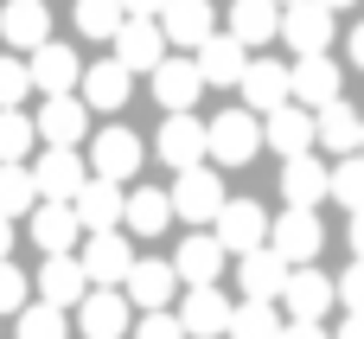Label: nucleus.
<instances>
[{
  "instance_id": "obj_32",
  "label": "nucleus",
  "mask_w": 364,
  "mask_h": 339,
  "mask_svg": "<svg viewBox=\"0 0 364 339\" xmlns=\"http://www.w3.org/2000/svg\"><path fill=\"white\" fill-rule=\"evenodd\" d=\"M173 218H179V212H173V192H154V186H134V192H128V212H122V224H128V231L160 237Z\"/></svg>"
},
{
  "instance_id": "obj_20",
  "label": "nucleus",
  "mask_w": 364,
  "mask_h": 339,
  "mask_svg": "<svg viewBox=\"0 0 364 339\" xmlns=\"http://www.w3.org/2000/svg\"><path fill=\"white\" fill-rule=\"evenodd\" d=\"M70 205H77L83 231H122V212H128V192H122V179H102V173H96V179H90V186H83V192L70 199Z\"/></svg>"
},
{
  "instance_id": "obj_51",
  "label": "nucleus",
  "mask_w": 364,
  "mask_h": 339,
  "mask_svg": "<svg viewBox=\"0 0 364 339\" xmlns=\"http://www.w3.org/2000/svg\"><path fill=\"white\" fill-rule=\"evenodd\" d=\"M282 6H294V0H282Z\"/></svg>"
},
{
  "instance_id": "obj_23",
  "label": "nucleus",
  "mask_w": 364,
  "mask_h": 339,
  "mask_svg": "<svg viewBox=\"0 0 364 339\" xmlns=\"http://www.w3.org/2000/svg\"><path fill=\"white\" fill-rule=\"evenodd\" d=\"M192 58H198L205 83H243V71H250V45H243L237 32H211Z\"/></svg>"
},
{
  "instance_id": "obj_38",
  "label": "nucleus",
  "mask_w": 364,
  "mask_h": 339,
  "mask_svg": "<svg viewBox=\"0 0 364 339\" xmlns=\"http://www.w3.org/2000/svg\"><path fill=\"white\" fill-rule=\"evenodd\" d=\"M32 141H38V122L19 109H0V160H26Z\"/></svg>"
},
{
  "instance_id": "obj_10",
  "label": "nucleus",
  "mask_w": 364,
  "mask_h": 339,
  "mask_svg": "<svg viewBox=\"0 0 364 339\" xmlns=\"http://www.w3.org/2000/svg\"><path fill=\"white\" fill-rule=\"evenodd\" d=\"M179 320H186V333H192V339H230L237 308L224 301V288H218V282H198V288H186Z\"/></svg>"
},
{
  "instance_id": "obj_52",
  "label": "nucleus",
  "mask_w": 364,
  "mask_h": 339,
  "mask_svg": "<svg viewBox=\"0 0 364 339\" xmlns=\"http://www.w3.org/2000/svg\"><path fill=\"white\" fill-rule=\"evenodd\" d=\"M358 154H364V147H358Z\"/></svg>"
},
{
  "instance_id": "obj_42",
  "label": "nucleus",
  "mask_w": 364,
  "mask_h": 339,
  "mask_svg": "<svg viewBox=\"0 0 364 339\" xmlns=\"http://www.w3.org/2000/svg\"><path fill=\"white\" fill-rule=\"evenodd\" d=\"M134 339H186V320H179V314H166V308H147V314H141V327H134Z\"/></svg>"
},
{
  "instance_id": "obj_22",
  "label": "nucleus",
  "mask_w": 364,
  "mask_h": 339,
  "mask_svg": "<svg viewBox=\"0 0 364 339\" xmlns=\"http://www.w3.org/2000/svg\"><path fill=\"white\" fill-rule=\"evenodd\" d=\"M160 26H166V38H173L179 51H198V45L218 32V13H211V0H166V6H160Z\"/></svg>"
},
{
  "instance_id": "obj_9",
  "label": "nucleus",
  "mask_w": 364,
  "mask_h": 339,
  "mask_svg": "<svg viewBox=\"0 0 364 339\" xmlns=\"http://www.w3.org/2000/svg\"><path fill=\"white\" fill-rule=\"evenodd\" d=\"M77 256H83V269H90V288H122L128 269H134V250H128L122 231H90Z\"/></svg>"
},
{
  "instance_id": "obj_43",
  "label": "nucleus",
  "mask_w": 364,
  "mask_h": 339,
  "mask_svg": "<svg viewBox=\"0 0 364 339\" xmlns=\"http://www.w3.org/2000/svg\"><path fill=\"white\" fill-rule=\"evenodd\" d=\"M339 308H346V314H364V256L339 276Z\"/></svg>"
},
{
  "instance_id": "obj_14",
  "label": "nucleus",
  "mask_w": 364,
  "mask_h": 339,
  "mask_svg": "<svg viewBox=\"0 0 364 339\" xmlns=\"http://www.w3.org/2000/svg\"><path fill=\"white\" fill-rule=\"evenodd\" d=\"M282 38L294 45V58L326 51V45H333V6H326V0H294V6H282Z\"/></svg>"
},
{
  "instance_id": "obj_29",
  "label": "nucleus",
  "mask_w": 364,
  "mask_h": 339,
  "mask_svg": "<svg viewBox=\"0 0 364 339\" xmlns=\"http://www.w3.org/2000/svg\"><path fill=\"white\" fill-rule=\"evenodd\" d=\"M45 32H51L45 0H6V6H0V38H6V45L38 51V45H45Z\"/></svg>"
},
{
  "instance_id": "obj_46",
  "label": "nucleus",
  "mask_w": 364,
  "mask_h": 339,
  "mask_svg": "<svg viewBox=\"0 0 364 339\" xmlns=\"http://www.w3.org/2000/svg\"><path fill=\"white\" fill-rule=\"evenodd\" d=\"M333 339H364V314H346V327H339Z\"/></svg>"
},
{
  "instance_id": "obj_4",
  "label": "nucleus",
  "mask_w": 364,
  "mask_h": 339,
  "mask_svg": "<svg viewBox=\"0 0 364 339\" xmlns=\"http://www.w3.org/2000/svg\"><path fill=\"white\" fill-rule=\"evenodd\" d=\"M269 244L301 269V263H320V250H326V224H320L314 205H288V212L269 224Z\"/></svg>"
},
{
  "instance_id": "obj_33",
  "label": "nucleus",
  "mask_w": 364,
  "mask_h": 339,
  "mask_svg": "<svg viewBox=\"0 0 364 339\" xmlns=\"http://www.w3.org/2000/svg\"><path fill=\"white\" fill-rule=\"evenodd\" d=\"M230 32H237L243 45L282 38V0H237V6H230Z\"/></svg>"
},
{
  "instance_id": "obj_19",
  "label": "nucleus",
  "mask_w": 364,
  "mask_h": 339,
  "mask_svg": "<svg viewBox=\"0 0 364 339\" xmlns=\"http://www.w3.org/2000/svg\"><path fill=\"white\" fill-rule=\"evenodd\" d=\"M83 128H90V103H83L77 90L45 96V109H38V135H45L51 147H77V141H83Z\"/></svg>"
},
{
  "instance_id": "obj_37",
  "label": "nucleus",
  "mask_w": 364,
  "mask_h": 339,
  "mask_svg": "<svg viewBox=\"0 0 364 339\" xmlns=\"http://www.w3.org/2000/svg\"><path fill=\"white\" fill-rule=\"evenodd\" d=\"M13 320H19V339H64V308L58 301H26Z\"/></svg>"
},
{
  "instance_id": "obj_17",
  "label": "nucleus",
  "mask_w": 364,
  "mask_h": 339,
  "mask_svg": "<svg viewBox=\"0 0 364 339\" xmlns=\"http://www.w3.org/2000/svg\"><path fill=\"white\" fill-rule=\"evenodd\" d=\"M282 199L320 212V199H333V167H326L320 154H294V160H282Z\"/></svg>"
},
{
  "instance_id": "obj_11",
  "label": "nucleus",
  "mask_w": 364,
  "mask_h": 339,
  "mask_svg": "<svg viewBox=\"0 0 364 339\" xmlns=\"http://www.w3.org/2000/svg\"><path fill=\"white\" fill-rule=\"evenodd\" d=\"M166 26L154 19V13H128L122 19V32H115V58L128 64V71H154L160 58H166Z\"/></svg>"
},
{
  "instance_id": "obj_34",
  "label": "nucleus",
  "mask_w": 364,
  "mask_h": 339,
  "mask_svg": "<svg viewBox=\"0 0 364 339\" xmlns=\"http://www.w3.org/2000/svg\"><path fill=\"white\" fill-rule=\"evenodd\" d=\"M38 199H45V192H38V173H32L26 160H0V212H6V218H32Z\"/></svg>"
},
{
  "instance_id": "obj_41",
  "label": "nucleus",
  "mask_w": 364,
  "mask_h": 339,
  "mask_svg": "<svg viewBox=\"0 0 364 339\" xmlns=\"http://www.w3.org/2000/svg\"><path fill=\"white\" fill-rule=\"evenodd\" d=\"M26 301H32V276H26V269H13V263L0 256V314H19Z\"/></svg>"
},
{
  "instance_id": "obj_31",
  "label": "nucleus",
  "mask_w": 364,
  "mask_h": 339,
  "mask_svg": "<svg viewBox=\"0 0 364 339\" xmlns=\"http://www.w3.org/2000/svg\"><path fill=\"white\" fill-rule=\"evenodd\" d=\"M128 77H134V71H128L122 58H96V64L83 71V103H90V109H122V103H128Z\"/></svg>"
},
{
  "instance_id": "obj_35",
  "label": "nucleus",
  "mask_w": 364,
  "mask_h": 339,
  "mask_svg": "<svg viewBox=\"0 0 364 339\" xmlns=\"http://www.w3.org/2000/svg\"><path fill=\"white\" fill-rule=\"evenodd\" d=\"M282 333H288V308L243 295V308H237V320H230V339H282Z\"/></svg>"
},
{
  "instance_id": "obj_12",
  "label": "nucleus",
  "mask_w": 364,
  "mask_h": 339,
  "mask_svg": "<svg viewBox=\"0 0 364 339\" xmlns=\"http://www.w3.org/2000/svg\"><path fill=\"white\" fill-rule=\"evenodd\" d=\"M77 237H83V218H77L70 199H38V205H32V244H38L45 256L77 250Z\"/></svg>"
},
{
  "instance_id": "obj_44",
  "label": "nucleus",
  "mask_w": 364,
  "mask_h": 339,
  "mask_svg": "<svg viewBox=\"0 0 364 339\" xmlns=\"http://www.w3.org/2000/svg\"><path fill=\"white\" fill-rule=\"evenodd\" d=\"M282 339H333V333H326V320H288Z\"/></svg>"
},
{
  "instance_id": "obj_27",
  "label": "nucleus",
  "mask_w": 364,
  "mask_h": 339,
  "mask_svg": "<svg viewBox=\"0 0 364 339\" xmlns=\"http://www.w3.org/2000/svg\"><path fill=\"white\" fill-rule=\"evenodd\" d=\"M32 173H38V192H45V199H77V192L90 186V173H83L77 147H45Z\"/></svg>"
},
{
  "instance_id": "obj_30",
  "label": "nucleus",
  "mask_w": 364,
  "mask_h": 339,
  "mask_svg": "<svg viewBox=\"0 0 364 339\" xmlns=\"http://www.w3.org/2000/svg\"><path fill=\"white\" fill-rule=\"evenodd\" d=\"M320 147H326V154H339V160L364 147V115L352 109V103H346V96L320 109Z\"/></svg>"
},
{
  "instance_id": "obj_36",
  "label": "nucleus",
  "mask_w": 364,
  "mask_h": 339,
  "mask_svg": "<svg viewBox=\"0 0 364 339\" xmlns=\"http://www.w3.org/2000/svg\"><path fill=\"white\" fill-rule=\"evenodd\" d=\"M70 19H77V32H90V38H115L122 19H128V6H122V0H77Z\"/></svg>"
},
{
  "instance_id": "obj_15",
  "label": "nucleus",
  "mask_w": 364,
  "mask_h": 339,
  "mask_svg": "<svg viewBox=\"0 0 364 339\" xmlns=\"http://www.w3.org/2000/svg\"><path fill=\"white\" fill-rule=\"evenodd\" d=\"M154 96H160V109L173 115V109H192L198 103V90H205V71H198V58L186 51V58H160L154 71Z\"/></svg>"
},
{
  "instance_id": "obj_13",
  "label": "nucleus",
  "mask_w": 364,
  "mask_h": 339,
  "mask_svg": "<svg viewBox=\"0 0 364 339\" xmlns=\"http://www.w3.org/2000/svg\"><path fill=\"white\" fill-rule=\"evenodd\" d=\"M288 276H294V263H288L275 244H262V250L237 256V282H243V295H250V301H282Z\"/></svg>"
},
{
  "instance_id": "obj_28",
  "label": "nucleus",
  "mask_w": 364,
  "mask_h": 339,
  "mask_svg": "<svg viewBox=\"0 0 364 339\" xmlns=\"http://www.w3.org/2000/svg\"><path fill=\"white\" fill-rule=\"evenodd\" d=\"M179 282H186V276H179L173 263H134L122 288H128V301H134V308L147 314V308H166V301L179 295Z\"/></svg>"
},
{
  "instance_id": "obj_6",
  "label": "nucleus",
  "mask_w": 364,
  "mask_h": 339,
  "mask_svg": "<svg viewBox=\"0 0 364 339\" xmlns=\"http://www.w3.org/2000/svg\"><path fill=\"white\" fill-rule=\"evenodd\" d=\"M77 327H83V339H128V327H134L128 288H90L77 301Z\"/></svg>"
},
{
  "instance_id": "obj_45",
  "label": "nucleus",
  "mask_w": 364,
  "mask_h": 339,
  "mask_svg": "<svg viewBox=\"0 0 364 339\" xmlns=\"http://www.w3.org/2000/svg\"><path fill=\"white\" fill-rule=\"evenodd\" d=\"M346 237H352V256H364V212H352V224H346Z\"/></svg>"
},
{
  "instance_id": "obj_21",
  "label": "nucleus",
  "mask_w": 364,
  "mask_h": 339,
  "mask_svg": "<svg viewBox=\"0 0 364 339\" xmlns=\"http://www.w3.org/2000/svg\"><path fill=\"white\" fill-rule=\"evenodd\" d=\"M224 263H230V250L218 244V231H192V237L173 250V269L186 276V288H198V282H218V276H224Z\"/></svg>"
},
{
  "instance_id": "obj_1",
  "label": "nucleus",
  "mask_w": 364,
  "mask_h": 339,
  "mask_svg": "<svg viewBox=\"0 0 364 339\" xmlns=\"http://www.w3.org/2000/svg\"><path fill=\"white\" fill-rule=\"evenodd\" d=\"M256 147H269V135H262V115H256L250 103H243V109H224V115L211 122V160H218V167H250Z\"/></svg>"
},
{
  "instance_id": "obj_25",
  "label": "nucleus",
  "mask_w": 364,
  "mask_h": 339,
  "mask_svg": "<svg viewBox=\"0 0 364 339\" xmlns=\"http://www.w3.org/2000/svg\"><path fill=\"white\" fill-rule=\"evenodd\" d=\"M90 167L102 179H134L141 173V135L134 128H102L96 147H90Z\"/></svg>"
},
{
  "instance_id": "obj_26",
  "label": "nucleus",
  "mask_w": 364,
  "mask_h": 339,
  "mask_svg": "<svg viewBox=\"0 0 364 339\" xmlns=\"http://www.w3.org/2000/svg\"><path fill=\"white\" fill-rule=\"evenodd\" d=\"M294 103H307V109H326V103H339V64H333L326 51H307V58H294Z\"/></svg>"
},
{
  "instance_id": "obj_39",
  "label": "nucleus",
  "mask_w": 364,
  "mask_h": 339,
  "mask_svg": "<svg viewBox=\"0 0 364 339\" xmlns=\"http://www.w3.org/2000/svg\"><path fill=\"white\" fill-rule=\"evenodd\" d=\"M333 199H339L346 212H364V154H346V160L333 167Z\"/></svg>"
},
{
  "instance_id": "obj_18",
  "label": "nucleus",
  "mask_w": 364,
  "mask_h": 339,
  "mask_svg": "<svg viewBox=\"0 0 364 339\" xmlns=\"http://www.w3.org/2000/svg\"><path fill=\"white\" fill-rule=\"evenodd\" d=\"M83 295H90V269H83V256H77V250H64V256H45V263H38V301L77 308Z\"/></svg>"
},
{
  "instance_id": "obj_16",
  "label": "nucleus",
  "mask_w": 364,
  "mask_h": 339,
  "mask_svg": "<svg viewBox=\"0 0 364 339\" xmlns=\"http://www.w3.org/2000/svg\"><path fill=\"white\" fill-rule=\"evenodd\" d=\"M243 103L256 109V115H269V109H282V103H294V71L288 64H275V58H250V71H243Z\"/></svg>"
},
{
  "instance_id": "obj_49",
  "label": "nucleus",
  "mask_w": 364,
  "mask_h": 339,
  "mask_svg": "<svg viewBox=\"0 0 364 339\" xmlns=\"http://www.w3.org/2000/svg\"><path fill=\"white\" fill-rule=\"evenodd\" d=\"M352 64L364 71V26H352Z\"/></svg>"
},
{
  "instance_id": "obj_5",
  "label": "nucleus",
  "mask_w": 364,
  "mask_h": 339,
  "mask_svg": "<svg viewBox=\"0 0 364 339\" xmlns=\"http://www.w3.org/2000/svg\"><path fill=\"white\" fill-rule=\"evenodd\" d=\"M262 135H269V147H275L282 160L314 154V147H320V109H307V103H282V109L262 115Z\"/></svg>"
},
{
  "instance_id": "obj_48",
  "label": "nucleus",
  "mask_w": 364,
  "mask_h": 339,
  "mask_svg": "<svg viewBox=\"0 0 364 339\" xmlns=\"http://www.w3.org/2000/svg\"><path fill=\"white\" fill-rule=\"evenodd\" d=\"M0 256H13V218L0 212Z\"/></svg>"
},
{
  "instance_id": "obj_50",
  "label": "nucleus",
  "mask_w": 364,
  "mask_h": 339,
  "mask_svg": "<svg viewBox=\"0 0 364 339\" xmlns=\"http://www.w3.org/2000/svg\"><path fill=\"white\" fill-rule=\"evenodd\" d=\"M326 6H333V13H339V6H352V0H326Z\"/></svg>"
},
{
  "instance_id": "obj_40",
  "label": "nucleus",
  "mask_w": 364,
  "mask_h": 339,
  "mask_svg": "<svg viewBox=\"0 0 364 339\" xmlns=\"http://www.w3.org/2000/svg\"><path fill=\"white\" fill-rule=\"evenodd\" d=\"M26 90H32V64L0 58V109H19V103H26Z\"/></svg>"
},
{
  "instance_id": "obj_2",
  "label": "nucleus",
  "mask_w": 364,
  "mask_h": 339,
  "mask_svg": "<svg viewBox=\"0 0 364 339\" xmlns=\"http://www.w3.org/2000/svg\"><path fill=\"white\" fill-rule=\"evenodd\" d=\"M154 154H160L173 173H186V167H205V160H211V122H198L192 109H173V115L160 122V141H154Z\"/></svg>"
},
{
  "instance_id": "obj_8",
  "label": "nucleus",
  "mask_w": 364,
  "mask_h": 339,
  "mask_svg": "<svg viewBox=\"0 0 364 339\" xmlns=\"http://www.w3.org/2000/svg\"><path fill=\"white\" fill-rule=\"evenodd\" d=\"M269 224H275V218H269L256 199H230V205L218 212V224H211V231H218V244H224L230 256H250V250H262V244H269Z\"/></svg>"
},
{
  "instance_id": "obj_3",
  "label": "nucleus",
  "mask_w": 364,
  "mask_h": 339,
  "mask_svg": "<svg viewBox=\"0 0 364 339\" xmlns=\"http://www.w3.org/2000/svg\"><path fill=\"white\" fill-rule=\"evenodd\" d=\"M224 205H230V192H224L218 167H186V173L173 179V212H179L186 224H218Z\"/></svg>"
},
{
  "instance_id": "obj_24",
  "label": "nucleus",
  "mask_w": 364,
  "mask_h": 339,
  "mask_svg": "<svg viewBox=\"0 0 364 339\" xmlns=\"http://www.w3.org/2000/svg\"><path fill=\"white\" fill-rule=\"evenodd\" d=\"M26 64H32V90H45V96H64V90H77V83H83V64H77V51H70V45H51V38H45Z\"/></svg>"
},
{
  "instance_id": "obj_47",
  "label": "nucleus",
  "mask_w": 364,
  "mask_h": 339,
  "mask_svg": "<svg viewBox=\"0 0 364 339\" xmlns=\"http://www.w3.org/2000/svg\"><path fill=\"white\" fill-rule=\"evenodd\" d=\"M122 6H128V13H154V19H160V6H166V0H122Z\"/></svg>"
},
{
  "instance_id": "obj_7",
  "label": "nucleus",
  "mask_w": 364,
  "mask_h": 339,
  "mask_svg": "<svg viewBox=\"0 0 364 339\" xmlns=\"http://www.w3.org/2000/svg\"><path fill=\"white\" fill-rule=\"evenodd\" d=\"M282 308H288V320H326L339 308V276H320L314 263H301L282 288Z\"/></svg>"
}]
</instances>
